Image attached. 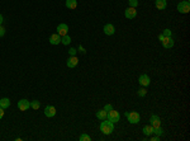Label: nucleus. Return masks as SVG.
<instances>
[{
    "label": "nucleus",
    "mask_w": 190,
    "mask_h": 141,
    "mask_svg": "<svg viewBox=\"0 0 190 141\" xmlns=\"http://www.w3.org/2000/svg\"><path fill=\"white\" fill-rule=\"evenodd\" d=\"M66 64H67V67H70V69H71V67H75L76 65L79 64V59H77L76 56H70Z\"/></svg>",
    "instance_id": "obj_13"
},
{
    "label": "nucleus",
    "mask_w": 190,
    "mask_h": 141,
    "mask_svg": "<svg viewBox=\"0 0 190 141\" xmlns=\"http://www.w3.org/2000/svg\"><path fill=\"white\" fill-rule=\"evenodd\" d=\"M162 36H165V37H171V29H169V28L163 29V32H162Z\"/></svg>",
    "instance_id": "obj_26"
},
{
    "label": "nucleus",
    "mask_w": 190,
    "mask_h": 141,
    "mask_svg": "<svg viewBox=\"0 0 190 141\" xmlns=\"http://www.w3.org/2000/svg\"><path fill=\"white\" fill-rule=\"evenodd\" d=\"M3 116H4V109L1 108V107H0V120L3 118Z\"/></svg>",
    "instance_id": "obj_30"
},
{
    "label": "nucleus",
    "mask_w": 190,
    "mask_h": 141,
    "mask_svg": "<svg viewBox=\"0 0 190 141\" xmlns=\"http://www.w3.org/2000/svg\"><path fill=\"white\" fill-rule=\"evenodd\" d=\"M100 131L104 133V135H110V133L114 131V123L110 122L109 120H106V121L103 120V122L100 123Z\"/></svg>",
    "instance_id": "obj_1"
},
{
    "label": "nucleus",
    "mask_w": 190,
    "mask_h": 141,
    "mask_svg": "<svg viewBox=\"0 0 190 141\" xmlns=\"http://www.w3.org/2000/svg\"><path fill=\"white\" fill-rule=\"evenodd\" d=\"M125 117H127L128 122H131V123H138L141 121V116L138 112H136V111H132V112H125Z\"/></svg>",
    "instance_id": "obj_2"
},
{
    "label": "nucleus",
    "mask_w": 190,
    "mask_h": 141,
    "mask_svg": "<svg viewBox=\"0 0 190 141\" xmlns=\"http://www.w3.org/2000/svg\"><path fill=\"white\" fill-rule=\"evenodd\" d=\"M106 118H108L110 122L115 123V122H119V120H120V114H119V112H117V111L110 109L109 112H108V114H106Z\"/></svg>",
    "instance_id": "obj_3"
},
{
    "label": "nucleus",
    "mask_w": 190,
    "mask_h": 141,
    "mask_svg": "<svg viewBox=\"0 0 190 141\" xmlns=\"http://www.w3.org/2000/svg\"><path fill=\"white\" fill-rule=\"evenodd\" d=\"M143 133L146 136H150V135H153V127L151 125H146L143 127Z\"/></svg>",
    "instance_id": "obj_17"
},
{
    "label": "nucleus",
    "mask_w": 190,
    "mask_h": 141,
    "mask_svg": "<svg viewBox=\"0 0 190 141\" xmlns=\"http://www.w3.org/2000/svg\"><path fill=\"white\" fill-rule=\"evenodd\" d=\"M138 83H139L141 86L146 88V86H148L151 84V79H150V76H148L147 74H142V75H139V78H138Z\"/></svg>",
    "instance_id": "obj_5"
},
{
    "label": "nucleus",
    "mask_w": 190,
    "mask_h": 141,
    "mask_svg": "<svg viewBox=\"0 0 190 141\" xmlns=\"http://www.w3.org/2000/svg\"><path fill=\"white\" fill-rule=\"evenodd\" d=\"M0 107H1L3 109H6L10 107V101L8 98H1L0 99Z\"/></svg>",
    "instance_id": "obj_16"
},
{
    "label": "nucleus",
    "mask_w": 190,
    "mask_h": 141,
    "mask_svg": "<svg viewBox=\"0 0 190 141\" xmlns=\"http://www.w3.org/2000/svg\"><path fill=\"white\" fill-rule=\"evenodd\" d=\"M76 6H77V1H76V0H66L67 9H75Z\"/></svg>",
    "instance_id": "obj_19"
},
{
    "label": "nucleus",
    "mask_w": 190,
    "mask_h": 141,
    "mask_svg": "<svg viewBox=\"0 0 190 141\" xmlns=\"http://www.w3.org/2000/svg\"><path fill=\"white\" fill-rule=\"evenodd\" d=\"M124 15H125V18H127V19H133V18H136V15H137L136 8H132V6L127 8V9H125V11H124Z\"/></svg>",
    "instance_id": "obj_9"
},
{
    "label": "nucleus",
    "mask_w": 190,
    "mask_h": 141,
    "mask_svg": "<svg viewBox=\"0 0 190 141\" xmlns=\"http://www.w3.org/2000/svg\"><path fill=\"white\" fill-rule=\"evenodd\" d=\"M4 34H5V28L3 26H0V37H3Z\"/></svg>",
    "instance_id": "obj_28"
},
{
    "label": "nucleus",
    "mask_w": 190,
    "mask_h": 141,
    "mask_svg": "<svg viewBox=\"0 0 190 141\" xmlns=\"http://www.w3.org/2000/svg\"><path fill=\"white\" fill-rule=\"evenodd\" d=\"M1 23H3V15L0 14V26H1Z\"/></svg>",
    "instance_id": "obj_32"
},
{
    "label": "nucleus",
    "mask_w": 190,
    "mask_h": 141,
    "mask_svg": "<svg viewBox=\"0 0 190 141\" xmlns=\"http://www.w3.org/2000/svg\"><path fill=\"white\" fill-rule=\"evenodd\" d=\"M161 43H162V46L165 48H172L174 40H172V37H165V36H163L161 38Z\"/></svg>",
    "instance_id": "obj_6"
},
{
    "label": "nucleus",
    "mask_w": 190,
    "mask_h": 141,
    "mask_svg": "<svg viewBox=\"0 0 190 141\" xmlns=\"http://www.w3.org/2000/svg\"><path fill=\"white\" fill-rule=\"evenodd\" d=\"M177 10L180 11V13H182V14L189 13V11H190V3L188 1V0L179 3V4H177Z\"/></svg>",
    "instance_id": "obj_4"
},
{
    "label": "nucleus",
    "mask_w": 190,
    "mask_h": 141,
    "mask_svg": "<svg viewBox=\"0 0 190 141\" xmlns=\"http://www.w3.org/2000/svg\"><path fill=\"white\" fill-rule=\"evenodd\" d=\"M153 133L155 135H157V136H161L163 133V131H162L161 127H157V128H153Z\"/></svg>",
    "instance_id": "obj_23"
},
{
    "label": "nucleus",
    "mask_w": 190,
    "mask_h": 141,
    "mask_svg": "<svg viewBox=\"0 0 190 141\" xmlns=\"http://www.w3.org/2000/svg\"><path fill=\"white\" fill-rule=\"evenodd\" d=\"M49 43L51 45H60L61 43V36L58 33H53L49 36Z\"/></svg>",
    "instance_id": "obj_12"
},
{
    "label": "nucleus",
    "mask_w": 190,
    "mask_h": 141,
    "mask_svg": "<svg viewBox=\"0 0 190 141\" xmlns=\"http://www.w3.org/2000/svg\"><path fill=\"white\" fill-rule=\"evenodd\" d=\"M129 3V6L132 8H137V5H138V0H128Z\"/></svg>",
    "instance_id": "obj_25"
},
{
    "label": "nucleus",
    "mask_w": 190,
    "mask_h": 141,
    "mask_svg": "<svg viewBox=\"0 0 190 141\" xmlns=\"http://www.w3.org/2000/svg\"><path fill=\"white\" fill-rule=\"evenodd\" d=\"M39 104H41V103L38 102V101H32V102H30V108L38 109V108H39Z\"/></svg>",
    "instance_id": "obj_22"
},
{
    "label": "nucleus",
    "mask_w": 190,
    "mask_h": 141,
    "mask_svg": "<svg viewBox=\"0 0 190 141\" xmlns=\"http://www.w3.org/2000/svg\"><path fill=\"white\" fill-rule=\"evenodd\" d=\"M104 109L106 111V112H109L110 109H113V107H112V104H106V106L104 107Z\"/></svg>",
    "instance_id": "obj_29"
},
{
    "label": "nucleus",
    "mask_w": 190,
    "mask_h": 141,
    "mask_svg": "<svg viewBox=\"0 0 190 141\" xmlns=\"http://www.w3.org/2000/svg\"><path fill=\"white\" fill-rule=\"evenodd\" d=\"M76 52H77V51H76L75 48H70V50H68V55H70V56H75Z\"/></svg>",
    "instance_id": "obj_27"
},
{
    "label": "nucleus",
    "mask_w": 190,
    "mask_h": 141,
    "mask_svg": "<svg viewBox=\"0 0 190 141\" xmlns=\"http://www.w3.org/2000/svg\"><path fill=\"white\" fill-rule=\"evenodd\" d=\"M150 122H151V126L153 128L161 127V120H160V117L156 116V114H152L151 118H150Z\"/></svg>",
    "instance_id": "obj_10"
},
{
    "label": "nucleus",
    "mask_w": 190,
    "mask_h": 141,
    "mask_svg": "<svg viewBox=\"0 0 190 141\" xmlns=\"http://www.w3.org/2000/svg\"><path fill=\"white\" fill-rule=\"evenodd\" d=\"M44 114H46V117H55L56 116V108L53 106H47L44 108Z\"/></svg>",
    "instance_id": "obj_11"
},
{
    "label": "nucleus",
    "mask_w": 190,
    "mask_h": 141,
    "mask_svg": "<svg viewBox=\"0 0 190 141\" xmlns=\"http://www.w3.org/2000/svg\"><path fill=\"white\" fill-rule=\"evenodd\" d=\"M151 140H152V141H158V140H160V136H153Z\"/></svg>",
    "instance_id": "obj_31"
},
{
    "label": "nucleus",
    "mask_w": 190,
    "mask_h": 141,
    "mask_svg": "<svg viewBox=\"0 0 190 141\" xmlns=\"http://www.w3.org/2000/svg\"><path fill=\"white\" fill-rule=\"evenodd\" d=\"M146 94H147V90L144 89L143 86H141V89L138 90V95H139V97H144Z\"/></svg>",
    "instance_id": "obj_24"
},
{
    "label": "nucleus",
    "mask_w": 190,
    "mask_h": 141,
    "mask_svg": "<svg viewBox=\"0 0 190 141\" xmlns=\"http://www.w3.org/2000/svg\"><path fill=\"white\" fill-rule=\"evenodd\" d=\"M18 108L20 111H28L30 108V102L28 99H20L18 102Z\"/></svg>",
    "instance_id": "obj_7"
},
{
    "label": "nucleus",
    "mask_w": 190,
    "mask_h": 141,
    "mask_svg": "<svg viewBox=\"0 0 190 141\" xmlns=\"http://www.w3.org/2000/svg\"><path fill=\"white\" fill-rule=\"evenodd\" d=\"M106 114H108V112H106L105 109H100V111H98L96 112V117L100 121H103V120H106Z\"/></svg>",
    "instance_id": "obj_18"
},
{
    "label": "nucleus",
    "mask_w": 190,
    "mask_h": 141,
    "mask_svg": "<svg viewBox=\"0 0 190 141\" xmlns=\"http://www.w3.org/2000/svg\"><path fill=\"white\" fill-rule=\"evenodd\" d=\"M57 33H58L61 37L66 36V34L68 33V26L65 24V23H61V24H58V26H57Z\"/></svg>",
    "instance_id": "obj_8"
},
{
    "label": "nucleus",
    "mask_w": 190,
    "mask_h": 141,
    "mask_svg": "<svg viewBox=\"0 0 190 141\" xmlns=\"http://www.w3.org/2000/svg\"><path fill=\"white\" fill-rule=\"evenodd\" d=\"M61 43H63L65 46L70 45L71 43V37L68 36V34H66V36H62V37H61Z\"/></svg>",
    "instance_id": "obj_20"
},
{
    "label": "nucleus",
    "mask_w": 190,
    "mask_h": 141,
    "mask_svg": "<svg viewBox=\"0 0 190 141\" xmlns=\"http://www.w3.org/2000/svg\"><path fill=\"white\" fill-rule=\"evenodd\" d=\"M104 33L106 34V36H113L114 33H115V28H114V26L113 24H105L104 27Z\"/></svg>",
    "instance_id": "obj_14"
},
{
    "label": "nucleus",
    "mask_w": 190,
    "mask_h": 141,
    "mask_svg": "<svg viewBox=\"0 0 190 141\" xmlns=\"http://www.w3.org/2000/svg\"><path fill=\"white\" fill-rule=\"evenodd\" d=\"M80 141H91V137L87 133H81V136L79 137Z\"/></svg>",
    "instance_id": "obj_21"
},
{
    "label": "nucleus",
    "mask_w": 190,
    "mask_h": 141,
    "mask_svg": "<svg viewBox=\"0 0 190 141\" xmlns=\"http://www.w3.org/2000/svg\"><path fill=\"white\" fill-rule=\"evenodd\" d=\"M155 5L158 10H163V9H166L167 3H166V0H155Z\"/></svg>",
    "instance_id": "obj_15"
}]
</instances>
